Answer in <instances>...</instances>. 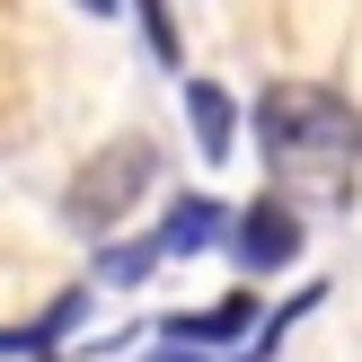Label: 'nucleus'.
<instances>
[{
    "mask_svg": "<svg viewBox=\"0 0 362 362\" xmlns=\"http://www.w3.org/2000/svg\"><path fill=\"white\" fill-rule=\"evenodd\" d=\"M151 168H159V159L141 151V141H124V151H106V168H88L80 186H71V221H80V230H106V221H115V212L133 204L141 186H151Z\"/></svg>",
    "mask_w": 362,
    "mask_h": 362,
    "instance_id": "7ed1b4c3",
    "label": "nucleus"
},
{
    "mask_svg": "<svg viewBox=\"0 0 362 362\" xmlns=\"http://www.w3.org/2000/svg\"><path fill=\"white\" fill-rule=\"evenodd\" d=\"M257 151L274 177H310V186H345L354 159H362V115L336 88H310V80H274L257 98Z\"/></svg>",
    "mask_w": 362,
    "mask_h": 362,
    "instance_id": "f257e3e1",
    "label": "nucleus"
},
{
    "mask_svg": "<svg viewBox=\"0 0 362 362\" xmlns=\"http://www.w3.org/2000/svg\"><path fill=\"white\" fill-rule=\"evenodd\" d=\"M133 9H141V35H151V53L177 71V27H168V0H133Z\"/></svg>",
    "mask_w": 362,
    "mask_h": 362,
    "instance_id": "6e6552de",
    "label": "nucleus"
},
{
    "mask_svg": "<svg viewBox=\"0 0 362 362\" xmlns=\"http://www.w3.org/2000/svg\"><path fill=\"white\" fill-rule=\"evenodd\" d=\"M257 327V292H230V300H212V310H186V318H168L159 327V354H212V345H239V336ZM247 362V354H239Z\"/></svg>",
    "mask_w": 362,
    "mask_h": 362,
    "instance_id": "20e7f679",
    "label": "nucleus"
},
{
    "mask_svg": "<svg viewBox=\"0 0 362 362\" xmlns=\"http://www.w3.org/2000/svg\"><path fill=\"white\" fill-rule=\"evenodd\" d=\"M186 124H194V151H204V159L239 151V106H230L221 80H186Z\"/></svg>",
    "mask_w": 362,
    "mask_h": 362,
    "instance_id": "423d86ee",
    "label": "nucleus"
},
{
    "mask_svg": "<svg viewBox=\"0 0 362 362\" xmlns=\"http://www.w3.org/2000/svg\"><path fill=\"white\" fill-rule=\"evenodd\" d=\"M151 239H159V257H204V247L230 239V204H212V194H177L168 221H159Z\"/></svg>",
    "mask_w": 362,
    "mask_h": 362,
    "instance_id": "39448f33",
    "label": "nucleus"
},
{
    "mask_svg": "<svg viewBox=\"0 0 362 362\" xmlns=\"http://www.w3.org/2000/svg\"><path fill=\"white\" fill-rule=\"evenodd\" d=\"M80 9H88V18H115V9H124V0H80Z\"/></svg>",
    "mask_w": 362,
    "mask_h": 362,
    "instance_id": "9d476101",
    "label": "nucleus"
},
{
    "mask_svg": "<svg viewBox=\"0 0 362 362\" xmlns=\"http://www.w3.org/2000/svg\"><path fill=\"white\" fill-rule=\"evenodd\" d=\"M151 265H159V239H115V247H98V283H106V292H133Z\"/></svg>",
    "mask_w": 362,
    "mask_h": 362,
    "instance_id": "0eeeda50",
    "label": "nucleus"
},
{
    "mask_svg": "<svg viewBox=\"0 0 362 362\" xmlns=\"http://www.w3.org/2000/svg\"><path fill=\"white\" fill-rule=\"evenodd\" d=\"M230 257H239V274H283V265L300 257V212L283 204V194H265V204L230 212Z\"/></svg>",
    "mask_w": 362,
    "mask_h": 362,
    "instance_id": "f03ea898",
    "label": "nucleus"
},
{
    "mask_svg": "<svg viewBox=\"0 0 362 362\" xmlns=\"http://www.w3.org/2000/svg\"><path fill=\"white\" fill-rule=\"evenodd\" d=\"M45 327H0V362H45Z\"/></svg>",
    "mask_w": 362,
    "mask_h": 362,
    "instance_id": "1a4fd4ad",
    "label": "nucleus"
}]
</instances>
